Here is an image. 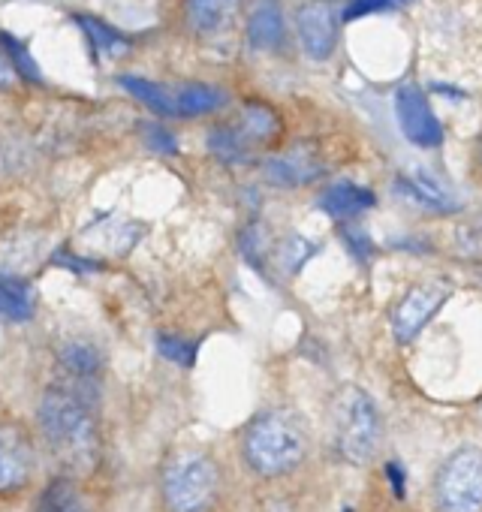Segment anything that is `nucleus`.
Returning a JSON list of instances; mask_svg holds the SVG:
<instances>
[{"label": "nucleus", "mask_w": 482, "mask_h": 512, "mask_svg": "<svg viewBox=\"0 0 482 512\" xmlns=\"http://www.w3.org/2000/svg\"><path fill=\"white\" fill-rule=\"evenodd\" d=\"M392 4H398V0H392Z\"/></svg>", "instance_id": "obj_27"}, {"label": "nucleus", "mask_w": 482, "mask_h": 512, "mask_svg": "<svg viewBox=\"0 0 482 512\" xmlns=\"http://www.w3.org/2000/svg\"><path fill=\"white\" fill-rule=\"evenodd\" d=\"M401 190L410 196V199H416V202H422V205H428V208H437V211H455L458 205H455V199L434 181V178H428L425 172H407V175H401Z\"/></svg>", "instance_id": "obj_16"}, {"label": "nucleus", "mask_w": 482, "mask_h": 512, "mask_svg": "<svg viewBox=\"0 0 482 512\" xmlns=\"http://www.w3.org/2000/svg\"><path fill=\"white\" fill-rule=\"evenodd\" d=\"M323 172H326V166L317 157V151L302 148V145L281 151V154L269 157V163H266V181L278 184V187H302V184L317 181Z\"/></svg>", "instance_id": "obj_11"}, {"label": "nucleus", "mask_w": 482, "mask_h": 512, "mask_svg": "<svg viewBox=\"0 0 482 512\" xmlns=\"http://www.w3.org/2000/svg\"><path fill=\"white\" fill-rule=\"evenodd\" d=\"M142 139H145V145H148L151 151H160V154H175V151H178L175 136H172L166 127H160V124H145V127H142Z\"/></svg>", "instance_id": "obj_25"}, {"label": "nucleus", "mask_w": 482, "mask_h": 512, "mask_svg": "<svg viewBox=\"0 0 482 512\" xmlns=\"http://www.w3.org/2000/svg\"><path fill=\"white\" fill-rule=\"evenodd\" d=\"M76 22H79L82 31L88 34L94 52L109 55V58H118V55H124V52L130 49V40H127L121 31L109 28L106 22H100V19H94V16H76Z\"/></svg>", "instance_id": "obj_18"}, {"label": "nucleus", "mask_w": 482, "mask_h": 512, "mask_svg": "<svg viewBox=\"0 0 482 512\" xmlns=\"http://www.w3.org/2000/svg\"><path fill=\"white\" fill-rule=\"evenodd\" d=\"M371 205H374V193L359 184H350V181L332 184L320 196V208L335 220H353L356 214L368 211Z\"/></svg>", "instance_id": "obj_14"}, {"label": "nucleus", "mask_w": 482, "mask_h": 512, "mask_svg": "<svg viewBox=\"0 0 482 512\" xmlns=\"http://www.w3.org/2000/svg\"><path fill=\"white\" fill-rule=\"evenodd\" d=\"M452 296V287L446 281H425L416 284L392 311V335L398 344H410L440 311V305Z\"/></svg>", "instance_id": "obj_7"}, {"label": "nucleus", "mask_w": 482, "mask_h": 512, "mask_svg": "<svg viewBox=\"0 0 482 512\" xmlns=\"http://www.w3.org/2000/svg\"><path fill=\"white\" fill-rule=\"evenodd\" d=\"M157 350H160L169 362L184 365V368H190L193 359H196V344H193V341H184V338H175V335H160V338H157Z\"/></svg>", "instance_id": "obj_24"}, {"label": "nucleus", "mask_w": 482, "mask_h": 512, "mask_svg": "<svg viewBox=\"0 0 482 512\" xmlns=\"http://www.w3.org/2000/svg\"><path fill=\"white\" fill-rule=\"evenodd\" d=\"M220 488V470L205 452H181L163 470V500L172 512H205Z\"/></svg>", "instance_id": "obj_4"}, {"label": "nucleus", "mask_w": 482, "mask_h": 512, "mask_svg": "<svg viewBox=\"0 0 482 512\" xmlns=\"http://www.w3.org/2000/svg\"><path fill=\"white\" fill-rule=\"evenodd\" d=\"M37 512H88L79 488L70 479H55L43 488Z\"/></svg>", "instance_id": "obj_19"}, {"label": "nucleus", "mask_w": 482, "mask_h": 512, "mask_svg": "<svg viewBox=\"0 0 482 512\" xmlns=\"http://www.w3.org/2000/svg\"><path fill=\"white\" fill-rule=\"evenodd\" d=\"M37 467L31 437L16 425H0V494L22 491Z\"/></svg>", "instance_id": "obj_8"}, {"label": "nucleus", "mask_w": 482, "mask_h": 512, "mask_svg": "<svg viewBox=\"0 0 482 512\" xmlns=\"http://www.w3.org/2000/svg\"><path fill=\"white\" fill-rule=\"evenodd\" d=\"M395 112H398V124L401 133L419 145V148H437L443 142V127L434 118L428 97L416 88V85H404L395 94Z\"/></svg>", "instance_id": "obj_9"}, {"label": "nucleus", "mask_w": 482, "mask_h": 512, "mask_svg": "<svg viewBox=\"0 0 482 512\" xmlns=\"http://www.w3.org/2000/svg\"><path fill=\"white\" fill-rule=\"evenodd\" d=\"M284 37H287V25H284L281 4H275V0H263L248 22V43L257 52H275L284 46Z\"/></svg>", "instance_id": "obj_13"}, {"label": "nucleus", "mask_w": 482, "mask_h": 512, "mask_svg": "<svg viewBox=\"0 0 482 512\" xmlns=\"http://www.w3.org/2000/svg\"><path fill=\"white\" fill-rule=\"evenodd\" d=\"M121 88L130 91L139 103H145L157 115L178 118V88L157 85V82H148V79H139V76H121Z\"/></svg>", "instance_id": "obj_15"}, {"label": "nucleus", "mask_w": 482, "mask_h": 512, "mask_svg": "<svg viewBox=\"0 0 482 512\" xmlns=\"http://www.w3.org/2000/svg\"><path fill=\"white\" fill-rule=\"evenodd\" d=\"M344 238H347V247L359 256V260H365V256H368V238L359 232V229H344Z\"/></svg>", "instance_id": "obj_26"}, {"label": "nucleus", "mask_w": 482, "mask_h": 512, "mask_svg": "<svg viewBox=\"0 0 482 512\" xmlns=\"http://www.w3.org/2000/svg\"><path fill=\"white\" fill-rule=\"evenodd\" d=\"M434 500L440 512H482V449L461 446L437 470Z\"/></svg>", "instance_id": "obj_5"}, {"label": "nucleus", "mask_w": 482, "mask_h": 512, "mask_svg": "<svg viewBox=\"0 0 482 512\" xmlns=\"http://www.w3.org/2000/svg\"><path fill=\"white\" fill-rule=\"evenodd\" d=\"M278 130H281V121H278V115L269 106L248 103L232 124L211 130L208 148L223 163H241V160L251 157V151L257 145L269 142Z\"/></svg>", "instance_id": "obj_6"}, {"label": "nucleus", "mask_w": 482, "mask_h": 512, "mask_svg": "<svg viewBox=\"0 0 482 512\" xmlns=\"http://www.w3.org/2000/svg\"><path fill=\"white\" fill-rule=\"evenodd\" d=\"M296 22H299V40H302V49L308 52V58L323 61L335 52L338 19L326 0H311V4H305L299 10Z\"/></svg>", "instance_id": "obj_10"}, {"label": "nucleus", "mask_w": 482, "mask_h": 512, "mask_svg": "<svg viewBox=\"0 0 482 512\" xmlns=\"http://www.w3.org/2000/svg\"><path fill=\"white\" fill-rule=\"evenodd\" d=\"M335 449L353 464H368L383 446V419L377 404L359 386H344L332 398Z\"/></svg>", "instance_id": "obj_3"}, {"label": "nucleus", "mask_w": 482, "mask_h": 512, "mask_svg": "<svg viewBox=\"0 0 482 512\" xmlns=\"http://www.w3.org/2000/svg\"><path fill=\"white\" fill-rule=\"evenodd\" d=\"M40 428L67 464H91L97 455V422L88 404L67 389H49L40 401Z\"/></svg>", "instance_id": "obj_2"}, {"label": "nucleus", "mask_w": 482, "mask_h": 512, "mask_svg": "<svg viewBox=\"0 0 482 512\" xmlns=\"http://www.w3.org/2000/svg\"><path fill=\"white\" fill-rule=\"evenodd\" d=\"M61 365H64L73 377L91 380V377L100 374L103 359H100V350H97V347H91V344H85V341H70V344H64V350H61Z\"/></svg>", "instance_id": "obj_20"}, {"label": "nucleus", "mask_w": 482, "mask_h": 512, "mask_svg": "<svg viewBox=\"0 0 482 512\" xmlns=\"http://www.w3.org/2000/svg\"><path fill=\"white\" fill-rule=\"evenodd\" d=\"M0 317L7 320H28L31 317V296L22 281L0 275Z\"/></svg>", "instance_id": "obj_21"}, {"label": "nucleus", "mask_w": 482, "mask_h": 512, "mask_svg": "<svg viewBox=\"0 0 482 512\" xmlns=\"http://www.w3.org/2000/svg\"><path fill=\"white\" fill-rule=\"evenodd\" d=\"M311 253H314V244L302 235H290L284 238L278 247H275V263L284 269V272H299L308 260H311Z\"/></svg>", "instance_id": "obj_23"}, {"label": "nucleus", "mask_w": 482, "mask_h": 512, "mask_svg": "<svg viewBox=\"0 0 482 512\" xmlns=\"http://www.w3.org/2000/svg\"><path fill=\"white\" fill-rule=\"evenodd\" d=\"M241 455L257 476L278 479L293 473L308 458V434L287 410H269L245 428Z\"/></svg>", "instance_id": "obj_1"}, {"label": "nucleus", "mask_w": 482, "mask_h": 512, "mask_svg": "<svg viewBox=\"0 0 482 512\" xmlns=\"http://www.w3.org/2000/svg\"><path fill=\"white\" fill-rule=\"evenodd\" d=\"M0 52H4V58L16 67V73H19L22 79L34 82V85H43L40 67H37V61L31 58V52H28L25 43H19L13 34H0Z\"/></svg>", "instance_id": "obj_22"}, {"label": "nucleus", "mask_w": 482, "mask_h": 512, "mask_svg": "<svg viewBox=\"0 0 482 512\" xmlns=\"http://www.w3.org/2000/svg\"><path fill=\"white\" fill-rule=\"evenodd\" d=\"M226 103V94L211 85H178V118L211 115Z\"/></svg>", "instance_id": "obj_17"}, {"label": "nucleus", "mask_w": 482, "mask_h": 512, "mask_svg": "<svg viewBox=\"0 0 482 512\" xmlns=\"http://www.w3.org/2000/svg\"><path fill=\"white\" fill-rule=\"evenodd\" d=\"M238 10L241 0H187V25L202 37H214L235 22Z\"/></svg>", "instance_id": "obj_12"}]
</instances>
